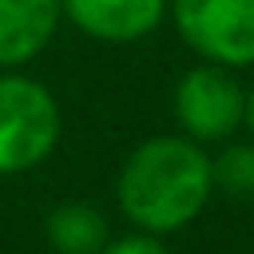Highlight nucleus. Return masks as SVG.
I'll return each instance as SVG.
<instances>
[{
	"mask_svg": "<svg viewBox=\"0 0 254 254\" xmlns=\"http://www.w3.org/2000/svg\"><path fill=\"white\" fill-rule=\"evenodd\" d=\"M60 19V0H0V64H23L45 49Z\"/></svg>",
	"mask_w": 254,
	"mask_h": 254,
	"instance_id": "423d86ee",
	"label": "nucleus"
},
{
	"mask_svg": "<svg viewBox=\"0 0 254 254\" xmlns=\"http://www.w3.org/2000/svg\"><path fill=\"white\" fill-rule=\"evenodd\" d=\"M176 26L217 64H254V0H176Z\"/></svg>",
	"mask_w": 254,
	"mask_h": 254,
	"instance_id": "7ed1b4c3",
	"label": "nucleus"
},
{
	"mask_svg": "<svg viewBox=\"0 0 254 254\" xmlns=\"http://www.w3.org/2000/svg\"><path fill=\"white\" fill-rule=\"evenodd\" d=\"M243 116H247V127L254 131V90L247 94V101H243Z\"/></svg>",
	"mask_w": 254,
	"mask_h": 254,
	"instance_id": "9d476101",
	"label": "nucleus"
},
{
	"mask_svg": "<svg viewBox=\"0 0 254 254\" xmlns=\"http://www.w3.org/2000/svg\"><path fill=\"white\" fill-rule=\"evenodd\" d=\"M75 26L105 41H131L161 23L165 0H60Z\"/></svg>",
	"mask_w": 254,
	"mask_h": 254,
	"instance_id": "39448f33",
	"label": "nucleus"
},
{
	"mask_svg": "<svg viewBox=\"0 0 254 254\" xmlns=\"http://www.w3.org/2000/svg\"><path fill=\"white\" fill-rule=\"evenodd\" d=\"M213 183L232 198H254V146H228L213 165Z\"/></svg>",
	"mask_w": 254,
	"mask_h": 254,
	"instance_id": "6e6552de",
	"label": "nucleus"
},
{
	"mask_svg": "<svg viewBox=\"0 0 254 254\" xmlns=\"http://www.w3.org/2000/svg\"><path fill=\"white\" fill-rule=\"evenodd\" d=\"M45 236L56 254H101L109 243V224L86 202H67L49 213Z\"/></svg>",
	"mask_w": 254,
	"mask_h": 254,
	"instance_id": "0eeeda50",
	"label": "nucleus"
},
{
	"mask_svg": "<svg viewBox=\"0 0 254 254\" xmlns=\"http://www.w3.org/2000/svg\"><path fill=\"white\" fill-rule=\"evenodd\" d=\"M213 190V161L187 138H150L120 172V206L150 236L176 232L202 213Z\"/></svg>",
	"mask_w": 254,
	"mask_h": 254,
	"instance_id": "f257e3e1",
	"label": "nucleus"
},
{
	"mask_svg": "<svg viewBox=\"0 0 254 254\" xmlns=\"http://www.w3.org/2000/svg\"><path fill=\"white\" fill-rule=\"evenodd\" d=\"M101 254H172L165 243H157L153 236H124L116 243H105Z\"/></svg>",
	"mask_w": 254,
	"mask_h": 254,
	"instance_id": "1a4fd4ad",
	"label": "nucleus"
},
{
	"mask_svg": "<svg viewBox=\"0 0 254 254\" xmlns=\"http://www.w3.org/2000/svg\"><path fill=\"white\" fill-rule=\"evenodd\" d=\"M60 109L53 94L23 75L0 79V172H26L53 153Z\"/></svg>",
	"mask_w": 254,
	"mask_h": 254,
	"instance_id": "f03ea898",
	"label": "nucleus"
},
{
	"mask_svg": "<svg viewBox=\"0 0 254 254\" xmlns=\"http://www.w3.org/2000/svg\"><path fill=\"white\" fill-rule=\"evenodd\" d=\"M243 90L221 67H198L176 86V120L194 138H228L243 124Z\"/></svg>",
	"mask_w": 254,
	"mask_h": 254,
	"instance_id": "20e7f679",
	"label": "nucleus"
}]
</instances>
